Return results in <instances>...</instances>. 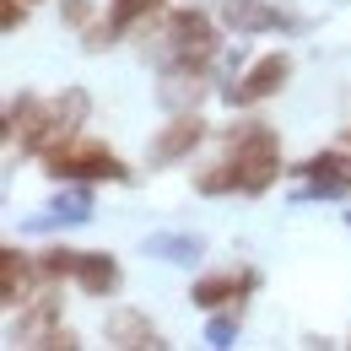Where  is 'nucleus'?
<instances>
[{
    "instance_id": "f257e3e1",
    "label": "nucleus",
    "mask_w": 351,
    "mask_h": 351,
    "mask_svg": "<svg viewBox=\"0 0 351 351\" xmlns=\"http://www.w3.org/2000/svg\"><path fill=\"white\" fill-rule=\"evenodd\" d=\"M276 178H281V135L260 119H249V125L227 130L221 162L195 173V189L200 195H265Z\"/></svg>"
},
{
    "instance_id": "f03ea898",
    "label": "nucleus",
    "mask_w": 351,
    "mask_h": 351,
    "mask_svg": "<svg viewBox=\"0 0 351 351\" xmlns=\"http://www.w3.org/2000/svg\"><path fill=\"white\" fill-rule=\"evenodd\" d=\"M49 178H60V184H125L130 178V168L108 152V146H97V141H87V135H71L65 146H54L44 157Z\"/></svg>"
},
{
    "instance_id": "7ed1b4c3",
    "label": "nucleus",
    "mask_w": 351,
    "mask_h": 351,
    "mask_svg": "<svg viewBox=\"0 0 351 351\" xmlns=\"http://www.w3.org/2000/svg\"><path fill=\"white\" fill-rule=\"evenodd\" d=\"M217 22L206 11H173L168 27H162V65H178V71H206L217 60Z\"/></svg>"
},
{
    "instance_id": "20e7f679",
    "label": "nucleus",
    "mask_w": 351,
    "mask_h": 351,
    "mask_svg": "<svg viewBox=\"0 0 351 351\" xmlns=\"http://www.w3.org/2000/svg\"><path fill=\"white\" fill-rule=\"evenodd\" d=\"M5 141H16V152H54L60 146V119H54V97H33L22 92L11 108H5Z\"/></svg>"
},
{
    "instance_id": "39448f33",
    "label": "nucleus",
    "mask_w": 351,
    "mask_h": 351,
    "mask_svg": "<svg viewBox=\"0 0 351 351\" xmlns=\"http://www.w3.org/2000/svg\"><path fill=\"white\" fill-rule=\"evenodd\" d=\"M287 76H292V54H265V60H254L238 82H227L221 87V103L227 108H254V103H265V97H276V92L287 87Z\"/></svg>"
},
{
    "instance_id": "423d86ee",
    "label": "nucleus",
    "mask_w": 351,
    "mask_h": 351,
    "mask_svg": "<svg viewBox=\"0 0 351 351\" xmlns=\"http://www.w3.org/2000/svg\"><path fill=\"white\" fill-rule=\"evenodd\" d=\"M298 200H351V157L346 152H313L303 168Z\"/></svg>"
},
{
    "instance_id": "0eeeda50",
    "label": "nucleus",
    "mask_w": 351,
    "mask_h": 351,
    "mask_svg": "<svg viewBox=\"0 0 351 351\" xmlns=\"http://www.w3.org/2000/svg\"><path fill=\"white\" fill-rule=\"evenodd\" d=\"M200 141H206V119H200L195 108H189V114H173V119H168V125L157 130V141L146 146V162H152V168L184 162V157H189V152H195Z\"/></svg>"
},
{
    "instance_id": "6e6552de",
    "label": "nucleus",
    "mask_w": 351,
    "mask_h": 351,
    "mask_svg": "<svg viewBox=\"0 0 351 351\" xmlns=\"http://www.w3.org/2000/svg\"><path fill=\"white\" fill-rule=\"evenodd\" d=\"M254 287H260L254 270H221V276H200V281L189 287V303L211 313V308H232L238 298H249Z\"/></svg>"
},
{
    "instance_id": "1a4fd4ad",
    "label": "nucleus",
    "mask_w": 351,
    "mask_h": 351,
    "mask_svg": "<svg viewBox=\"0 0 351 351\" xmlns=\"http://www.w3.org/2000/svg\"><path fill=\"white\" fill-rule=\"evenodd\" d=\"M38 260L22 254V249H0V303L5 308H27L33 303V287H38Z\"/></svg>"
},
{
    "instance_id": "9d476101",
    "label": "nucleus",
    "mask_w": 351,
    "mask_h": 351,
    "mask_svg": "<svg viewBox=\"0 0 351 351\" xmlns=\"http://www.w3.org/2000/svg\"><path fill=\"white\" fill-rule=\"evenodd\" d=\"M221 22L232 33H270V27H292V16L270 0H221Z\"/></svg>"
},
{
    "instance_id": "9b49d317",
    "label": "nucleus",
    "mask_w": 351,
    "mask_h": 351,
    "mask_svg": "<svg viewBox=\"0 0 351 351\" xmlns=\"http://www.w3.org/2000/svg\"><path fill=\"white\" fill-rule=\"evenodd\" d=\"M119 260L114 254H103V249H82V260H76V287L87 292V298H114L119 292Z\"/></svg>"
},
{
    "instance_id": "f8f14e48",
    "label": "nucleus",
    "mask_w": 351,
    "mask_h": 351,
    "mask_svg": "<svg viewBox=\"0 0 351 351\" xmlns=\"http://www.w3.org/2000/svg\"><path fill=\"white\" fill-rule=\"evenodd\" d=\"M108 341L125 346V351H141V346H146V351H162V346H168V341L157 335V324H152L146 313H135V308H119V313L108 319Z\"/></svg>"
},
{
    "instance_id": "ddd939ff",
    "label": "nucleus",
    "mask_w": 351,
    "mask_h": 351,
    "mask_svg": "<svg viewBox=\"0 0 351 351\" xmlns=\"http://www.w3.org/2000/svg\"><path fill=\"white\" fill-rule=\"evenodd\" d=\"M60 319V298H38V303L16 308V330H11V346H44L49 330Z\"/></svg>"
},
{
    "instance_id": "4468645a",
    "label": "nucleus",
    "mask_w": 351,
    "mask_h": 351,
    "mask_svg": "<svg viewBox=\"0 0 351 351\" xmlns=\"http://www.w3.org/2000/svg\"><path fill=\"white\" fill-rule=\"evenodd\" d=\"M200 76H206V71H178V65H168V71H162V87H157V103L173 108V114H189V108L200 103V92H206Z\"/></svg>"
},
{
    "instance_id": "2eb2a0df",
    "label": "nucleus",
    "mask_w": 351,
    "mask_h": 351,
    "mask_svg": "<svg viewBox=\"0 0 351 351\" xmlns=\"http://www.w3.org/2000/svg\"><path fill=\"white\" fill-rule=\"evenodd\" d=\"M92 217V184H76V189H65L54 206H49V217H33L27 227L33 232H49V227H76V221Z\"/></svg>"
},
{
    "instance_id": "dca6fc26",
    "label": "nucleus",
    "mask_w": 351,
    "mask_h": 351,
    "mask_svg": "<svg viewBox=\"0 0 351 351\" xmlns=\"http://www.w3.org/2000/svg\"><path fill=\"white\" fill-rule=\"evenodd\" d=\"M146 254H157V260H173V265H189L206 254V243L195 238V232H157V238H146Z\"/></svg>"
},
{
    "instance_id": "f3484780",
    "label": "nucleus",
    "mask_w": 351,
    "mask_h": 351,
    "mask_svg": "<svg viewBox=\"0 0 351 351\" xmlns=\"http://www.w3.org/2000/svg\"><path fill=\"white\" fill-rule=\"evenodd\" d=\"M162 5H168V0H108V27H114V38L130 33V27H146Z\"/></svg>"
},
{
    "instance_id": "a211bd4d",
    "label": "nucleus",
    "mask_w": 351,
    "mask_h": 351,
    "mask_svg": "<svg viewBox=\"0 0 351 351\" xmlns=\"http://www.w3.org/2000/svg\"><path fill=\"white\" fill-rule=\"evenodd\" d=\"M76 260H82V249L49 243L44 254H38V270H44V281H65V276H76Z\"/></svg>"
},
{
    "instance_id": "6ab92c4d",
    "label": "nucleus",
    "mask_w": 351,
    "mask_h": 351,
    "mask_svg": "<svg viewBox=\"0 0 351 351\" xmlns=\"http://www.w3.org/2000/svg\"><path fill=\"white\" fill-rule=\"evenodd\" d=\"M238 341V308H211V324H206V346H217V351H227Z\"/></svg>"
},
{
    "instance_id": "aec40b11",
    "label": "nucleus",
    "mask_w": 351,
    "mask_h": 351,
    "mask_svg": "<svg viewBox=\"0 0 351 351\" xmlns=\"http://www.w3.org/2000/svg\"><path fill=\"white\" fill-rule=\"evenodd\" d=\"M60 16H65L71 27H82V33H87V27H92V0H65V5H60Z\"/></svg>"
},
{
    "instance_id": "412c9836",
    "label": "nucleus",
    "mask_w": 351,
    "mask_h": 351,
    "mask_svg": "<svg viewBox=\"0 0 351 351\" xmlns=\"http://www.w3.org/2000/svg\"><path fill=\"white\" fill-rule=\"evenodd\" d=\"M22 22H27V0H0V27L16 33Z\"/></svg>"
},
{
    "instance_id": "4be33fe9",
    "label": "nucleus",
    "mask_w": 351,
    "mask_h": 351,
    "mask_svg": "<svg viewBox=\"0 0 351 351\" xmlns=\"http://www.w3.org/2000/svg\"><path fill=\"white\" fill-rule=\"evenodd\" d=\"M341 141H346V146H351V125H346V135H341Z\"/></svg>"
},
{
    "instance_id": "5701e85b",
    "label": "nucleus",
    "mask_w": 351,
    "mask_h": 351,
    "mask_svg": "<svg viewBox=\"0 0 351 351\" xmlns=\"http://www.w3.org/2000/svg\"><path fill=\"white\" fill-rule=\"evenodd\" d=\"M27 5H38V0H27Z\"/></svg>"
}]
</instances>
